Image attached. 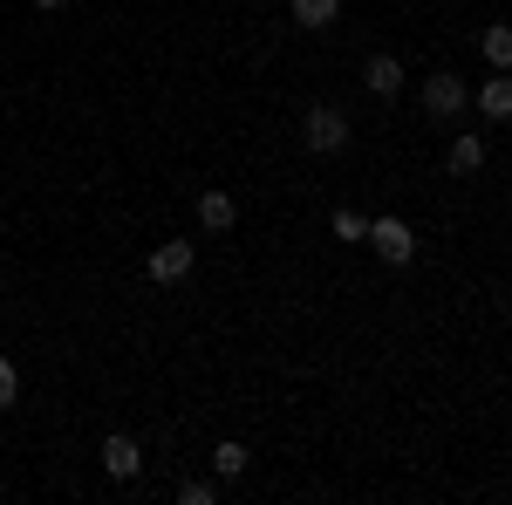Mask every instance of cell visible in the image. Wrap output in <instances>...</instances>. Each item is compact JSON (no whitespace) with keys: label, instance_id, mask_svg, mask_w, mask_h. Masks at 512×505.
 <instances>
[{"label":"cell","instance_id":"1","mask_svg":"<svg viewBox=\"0 0 512 505\" xmlns=\"http://www.w3.org/2000/svg\"><path fill=\"white\" fill-rule=\"evenodd\" d=\"M342 144H349V117H342L335 103L308 110V151H315V157H335Z\"/></svg>","mask_w":512,"mask_h":505},{"label":"cell","instance_id":"2","mask_svg":"<svg viewBox=\"0 0 512 505\" xmlns=\"http://www.w3.org/2000/svg\"><path fill=\"white\" fill-rule=\"evenodd\" d=\"M369 246H376L390 267H403V260L417 253V233H410L403 219H369Z\"/></svg>","mask_w":512,"mask_h":505},{"label":"cell","instance_id":"3","mask_svg":"<svg viewBox=\"0 0 512 505\" xmlns=\"http://www.w3.org/2000/svg\"><path fill=\"white\" fill-rule=\"evenodd\" d=\"M192 239H164L158 253H151V280H158V287H178V280H185V273H192Z\"/></svg>","mask_w":512,"mask_h":505},{"label":"cell","instance_id":"4","mask_svg":"<svg viewBox=\"0 0 512 505\" xmlns=\"http://www.w3.org/2000/svg\"><path fill=\"white\" fill-rule=\"evenodd\" d=\"M465 103H472V89H465L458 76H431L424 82V110H431V117H458Z\"/></svg>","mask_w":512,"mask_h":505},{"label":"cell","instance_id":"5","mask_svg":"<svg viewBox=\"0 0 512 505\" xmlns=\"http://www.w3.org/2000/svg\"><path fill=\"white\" fill-rule=\"evenodd\" d=\"M103 471H110V478H137V471H144V451H137V437H103Z\"/></svg>","mask_w":512,"mask_h":505},{"label":"cell","instance_id":"6","mask_svg":"<svg viewBox=\"0 0 512 505\" xmlns=\"http://www.w3.org/2000/svg\"><path fill=\"white\" fill-rule=\"evenodd\" d=\"M478 110L492 123H512V69H492L485 76V89H478Z\"/></svg>","mask_w":512,"mask_h":505},{"label":"cell","instance_id":"7","mask_svg":"<svg viewBox=\"0 0 512 505\" xmlns=\"http://www.w3.org/2000/svg\"><path fill=\"white\" fill-rule=\"evenodd\" d=\"M362 89H369V96H396V89H403V62H396V55H369Z\"/></svg>","mask_w":512,"mask_h":505},{"label":"cell","instance_id":"8","mask_svg":"<svg viewBox=\"0 0 512 505\" xmlns=\"http://www.w3.org/2000/svg\"><path fill=\"white\" fill-rule=\"evenodd\" d=\"M233 219H239V205L226 192H205V198H198V226H205V233H233Z\"/></svg>","mask_w":512,"mask_h":505},{"label":"cell","instance_id":"9","mask_svg":"<svg viewBox=\"0 0 512 505\" xmlns=\"http://www.w3.org/2000/svg\"><path fill=\"white\" fill-rule=\"evenodd\" d=\"M485 171V137H458L451 144V178H478Z\"/></svg>","mask_w":512,"mask_h":505},{"label":"cell","instance_id":"10","mask_svg":"<svg viewBox=\"0 0 512 505\" xmlns=\"http://www.w3.org/2000/svg\"><path fill=\"white\" fill-rule=\"evenodd\" d=\"M478 48H485L492 69H512V21H492V28L478 35Z\"/></svg>","mask_w":512,"mask_h":505},{"label":"cell","instance_id":"11","mask_svg":"<svg viewBox=\"0 0 512 505\" xmlns=\"http://www.w3.org/2000/svg\"><path fill=\"white\" fill-rule=\"evenodd\" d=\"M342 14V0H294V28H328Z\"/></svg>","mask_w":512,"mask_h":505},{"label":"cell","instance_id":"12","mask_svg":"<svg viewBox=\"0 0 512 505\" xmlns=\"http://www.w3.org/2000/svg\"><path fill=\"white\" fill-rule=\"evenodd\" d=\"M246 465H253V451H246V444H233V437H226V444L212 451V471H219V478H239Z\"/></svg>","mask_w":512,"mask_h":505},{"label":"cell","instance_id":"13","mask_svg":"<svg viewBox=\"0 0 512 505\" xmlns=\"http://www.w3.org/2000/svg\"><path fill=\"white\" fill-rule=\"evenodd\" d=\"M335 239H369V219L362 212H335Z\"/></svg>","mask_w":512,"mask_h":505},{"label":"cell","instance_id":"14","mask_svg":"<svg viewBox=\"0 0 512 505\" xmlns=\"http://www.w3.org/2000/svg\"><path fill=\"white\" fill-rule=\"evenodd\" d=\"M178 499H185V505H212V499H219V485H205V478H192V485H178Z\"/></svg>","mask_w":512,"mask_h":505},{"label":"cell","instance_id":"15","mask_svg":"<svg viewBox=\"0 0 512 505\" xmlns=\"http://www.w3.org/2000/svg\"><path fill=\"white\" fill-rule=\"evenodd\" d=\"M14 396H21V376H14V362H7V355H0V410H7V403H14Z\"/></svg>","mask_w":512,"mask_h":505},{"label":"cell","instance_id":"16","mask_svg":"<svg viewBox=\"0 0 512 505\" xmlns=\"http://www.w3.org/2000/svg\"><path fill=\"white\" fill-rule=\"evenodd\" d=\"M35 7H48V14H55V7H69V0H35Z\"/></svg>","mask_w":512,"mask_h":505}]
</instances>
